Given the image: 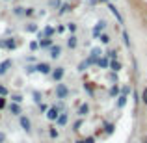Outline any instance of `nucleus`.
<instances>
[{"label":"nucleus","instance_id":"a19ab883","mask_svg":"<svg viewBox=\"0 0 147 143\" xmlns=\"http://www.w3.org/2000/svg\"><path fill=\"white\" fill-rule=\"evenodd\" d=\"M76 143H86V141H84V140H78V141H76Z\"/></svg>","mask_w":147,"mask_h":143},{"label":"nucleus","instance_id":"412c9836","mask_svg":"<svg viewBox=\"0 0 147 143\" xmlns=\"http://www.w3.org/2000/svg\"><path fill=\"white\" fill-rule=\"evenodd\" d=\"M7 67H11V61L7 60V61H4L2 65H0V75H4V73L7 71Z\"/></svg>","mask_w":147,"mask_h":143},{"label":"nucleus","instance_id":"423d86ee","mask_svg":"<svg viewBox=\"0 0 147 143\" xmlns=\"http://www.w3.org/2000/svg\"><path fill=\"white\" fill-rule=\"evenodd\" d=\"M67 121H69V111L65 110V111H61L60 117L56 119V125H58V126H65V125H67Z\"/></svg>","mask_w":147,"mask_h":143},{"label":"nucleus","instance_id":"a878e982","mask_svg":"<svg viewBox=\"0 0 147 143\" xmlns=\"http://www.w3.org/2000/svg\"><path fill=\"white\" fill-rule=\"evenodd\" d=\"M115 95H119V87L114 84V86L110 87V97H115Z\"/></svg>","mask_w":147,"mask_h":143},{"label":"nucleus","instance_id":"39448f33","mask_svg":"<svg viewBox=\"0 0 147 143\" xmlns=\"http://www.w3.org/2000/svg\"><path fill=\"white\" fill-rule=\"evenodd\" d=\"M7 110H9L11 115H15V117L22 115V108H21V104H17V102H11L9 106H7Z\"/></svg>","mask_w":147,"mask_h":143},{"label":"nucleus","instance_id":"7c9ffc66","mask_svg":"<svg viewBox=\"0 0 147 143\" xmlns=\"http://www.w3.org/2000/svg\"><path fill=\"white\" fill-rule=\"evenodd\" d=\"M34 13H36V9H34V7H26V9H24V15H26V17H32Z\"/></svg>","mask_w":147,"mask_h":143},{"label":"nucleus","instance_id":"a211bd4d","mask_svg":"<svg viewBox=\"0 0 147 143\" xmlns=\"http://www.w3.org/2000/svg\"><path fill=\"white\" fill-rule=\"evenodd\" d=\"M49 136L52 138V140H56V138L60 136V132H58V128H54V126H50V128H49Z\"/></svg>","mask_w":147,"mask_h":143},{"label":"nucleus","instance_id":"b1692460","mask_svg":"<svg viewBox=\"0 0 147 143\" xmlns=\"http://www.w3.org/2000/svg\"><path fill=\"white\" fill-rule=\"evenodd\" d=\"M97 65H99V67H110V61H108L106 58H102V60L97 61Z\"/></svg>","mask_w":147,"mask_h":143},{"label":"nucleus","instance_id":"37998d69","mask_svg":"<svg viewBox=\"0 0 147 143\" xmlns=\"http://www.w3.org/2000/svg\"><path fill=\"white\" fill-rule=\"evenodd\" d=\"M134 143H136V141H134Z\"/></svg>","mask_w":147,"mask_h":143},{"label":"nucleus","instance_id":"ea45409f","mask_svg":"<svg viewBox=\"0 0 147 143\" xmlns=\"http://www.w3.org/2000/svg\"><path fill=\"white\" fill-rule=\"evenodd\" d=\"M140 143H147V136H145V134H144V136L140 138Z\"/></svg>","mask_w":147,"mask_h":143},{"label":"nucleus","instance_id":"4c0bfd02","mask_svg":"<svg viewBox=\"0 0 147 143\" xmlns=\"http://www.w3.org/2000/svg\"><path fill=\"white\" fill-rule=\"evenodd\" d=\"M56 32H58V34H63V32H65V26H58Z\"/></svg>","mask_w":147,"mask_h":143},{"label":"nucleus","instance_id":"4be33fe9","mask_svg":"<svg viewBox=\"0 0 147 143\" xmlns=\"http://www.w3.org/2000/svg\"><path fill=\"white\" fill-rule=\"evenodd\" d=\"M142 104H144V106H147V86L142 89Z\"/></svg>","mask_w":147,"mask_h":143},{"label":"nucleus","instance_id":"2f4dec72","mask_svg":"<svg viewBox=\"0 0 147 143\" xmlns=\"http://www.w3.org/2000/svg\"><path fill=\"white\" fill-rule=\"evenodd\" d=\"M108 78H110L112 82H117V73H114V71H112L110 75H108Z\"/></svg>","mask_w":147,"mask_h":143},{"label":"nucleus","instance_id":"c9c22d12","mask_svg":"<svg viewBox=\"0 0 147 143\" xmlns=\"http://www.w3.org/2000/svg\"><path fill=\"white\" fill-rule=\"evenodd\" d=\"M37 47H39V43H36V41H32V43H30V48H32V50H36Z\"/></svg>","mask_w":147,"mask_h":143},{"label":"nucleus","instance_id":"2eb2a0df","mask_svg":"<svg viewBox=\"0 0 147 143\" xmlns=\"http://www.w3.org/2000/svg\"><path fill=\"white\" fill-rule=\"evenodd\" d=\"M115 130V125L114 123H104V134H112Z\"/></svg>","mask_w":147,"mask_h":143},{"label":"nucleus","instance_id":"9d476101","mask_svg":"<svg viewBox=\"0 0 147 143\" xmlns=\"http://www.w3.org/2000/svg\"><path fill=\"white\" fill-rule=\"evenodd\" d=\"M60 56H61V47H58V45H56V47L50 48V58H52V60H58Z\"/></svg>","mask_w":147,"mask_h":143},{"label":"nucleus","instance_id":"4468645a","mask_svg":"<svg viewBox=\"0 0 147 143\" xmlns=\"http://www.w3.org/2000/svg\"><path fill=\"white\" fill-rule=\"evenodd\" d=\"M121 67H123V65H121V61H117V60H112V61H110V69H112L114 73L121 71Z\"/></svg>","mask_w":147,"mask_h":143},{"label":"nucleus","instance_id":"bb28decb","mask_svg":"<svg viewBox=\"0 0 147 143\" xmlns=\"http://www.w3.org/2000/svg\"><path fill=\"white\" fill-rule=\"evenodd\" d=\"M82 123H84V121H82V117H80L78 121H76L75 125H73V130H75V132H78V130H80V126H82Z\"/></svg>","mask_w":147,"mask_h":143},{"label":"nucleus","instance_id":"20e7f679","mask_svg":"<svg viewBox=\"0 0 147 143\" xmlns=\"http://www.w3.org/2000/svg\"><path fill=\"white\" fill-rule=\"evenodd\" d=\"M90 111H91L90 104H88V102H84V104H80V106H78V110H76V115L84 119V117H88V115H90Z\"/></svg>","mask_w":147,"mask_h":143},{"label":"nucleus","instance_id":"c756f323","mask_svg":"<svg viewBox=\"0 0 147 143\" xmlns=\"http://www.w3.org/2000/svg\"><path fill=\"white\" fill-rule=\"evenodd\" d=\"M4 108H7V100L6 97H0V110H4Z\"/></svg>","mask_w":147,"mask_h":143},{"label":"nucleus","instance_id":"e433bc0d","mask_svg":"<svg viewBox=\"0 0 147 143\" xmlns=\"http://www.w3.org/2000/svg\"><path fill=\"white\" fill-rule=\"evenodd\" d=\"M84 141H86V143H95V138H93V136H90V138H86Z\"/></svg>","mask_w":147,"mask_h":143},{"label":"nucleus","instance_id":"f3484780","mask_svg":"<svg viewBox=\"0 0 147 143\" xmlns=\"http://www.w3.org/2000/svg\"><path fill=\"white\" fill-rule=\"evenodd\" d=\"M24 9H26V7H22V6H15L13 7V15L21 17V15H24Z\"/></svg>","mask_w":147,"mask_h":143},{"label":"nucleus","instance_id":"0eeeda50","mask_svg":"<svg viewBox=\"0 0 147 143\" xmlns=\"http://www.w3.org/2000/svg\"><path fill=\"white\" fill-rule=\"evenodd\" d=\"M63 75H65V69L63 67H56L52 71V78H54V82H60L61 78H63Z\"/></svg>","mask_w":147,"mask_h":143},{"label":"nucleus","instance_id":"f257e3e1","mask_svg":"<svg viewBox=\"0 0 147 143\" xmlns=\"http://www.w3.org/2000/svg\"><path fill=\"white\" fill-rule=\"evenodd\" d=\"M56 97L60 100H65L69 97V87L65 86V84H61V82H58L56 84Z\"/></svg>","mask_w":147,"mask_h":143},{"label":"nucleus","instance_id":"ddd939ff","mask_svg":"<svg viewBox=\"0 0 147 143\" xmlns=\"http://www.w3.org/2000/svg\"><path fill=\"white\" fill-rule=\"evenodd\" d=\"M2 47H6V48H15L17 47V39L15 37H11V39H7V41H4V43H0Z\"/></svg>","mask_w":147,"mask_h":143},{"label":"nucleus","instance_id":"393cba45","mask_svg":"<svg viewBox=\"0 0 147 143\" xmlns=\"http://www.w3.org/2000/svg\"><path fill=\"white\" fill-rule=\"evenodd\" d=\"M26 32H37V24L36 22H30V24L26 26Z\"/></svg>","mask_w":147,"mask_h":143},{"label":"nucleus","instance_id":"aec40b11","mask_svg":"<svg viewBox=\"0 0 147 143\" xmlns=\"http://www.w3.org/2000/svg\"><path fill=\"white\" fill-rule=\"evenodd\" d=\"M108 58H110V60H117L119 58V52H117V48L115 50H108V54H106Z\"/></svg>","mask_w":147,"mask_h":143},{"label":"nucleus","instance_id":"c85d7f7f","mask_svg":"<svg viewBox=\"0 0 147 143\" xmlns=\"http://www.w3.org/2000/svg\"><path fill=\"white\" fill-rule=\"evenodd\" d=\"M104 28H106V22H104V21H100L99 24H97V30H95V34H99L100 30H104Z\"/></svg>","mask_w":147,"mask_h":143},{"label":"nucleus","instance_id":"9b49d317","mask_svg":"<svg viewBox=\"0 0 147 143\" xmlns=\"http://www.w3.org/2000/svg\"><path fill=\"white\" fill-rule=\"evenodd\" d=\"M39 47H41V48L52 47V39H50V37H41V39H39Z\"/></svg>","mask_w":147,"mask_h":143},{"label":"nucleus","instance_id":"7ed1b4c3","mask_svg":"<svg viewBox=\"0 0 147 143\" xmlns=\"http://www.w3.org/2000/svg\"><path fill=\"white\" fill-rule=\"evenodd\" d=\"M60 113H61V110L56 106V104H54V106H50L49 110H47V113H45V115H47L49 121H54V123H56V119L60 117Z\"/></svg>","mask_w":147,"mask_h":143},{"label":"nucleus","instance_id":"f704fd0d","mask_svg":"<svg viewBox=\"0 0 147 143\" xmlns=\"http://www.w3.org/2000/svg\"><path fill=\"white\" fill-rule=\"evenodd\" d=\"M39 110H41V111H45V113H47L49 106H47V104H41V102H39Z\"/></svg>","mask_w":147,"mask_h":143},{"label":"nucleus","instance_id":"72a5a7b5","mask_svg":"<svg viewBox=\"0 0 147 143\" xmlns=\"http://www.w3.org/2000/svg\"><path fill=\"white\" fill-rule=\"evenodd\" d=\"M123 39H125V45L129 47V45H130V39H129V34H127V32H123Z\"/></svg>","mask_w":147,"mask_h":143},{"label":"nucleus","instance_id":"1a4fd4ad","mask_svg":"<svg viewBox=\"0 0 147 143\" xmlns=\"http://www.w3.org/2000/svg\"><path fill=\"white\" fill-rule=\"evenodd\" d=\"M36 71H39L41 75H50V65L49 63H39L36 67Z\"/></svg>","mask_w":147,"mask_h":143},{"label":"nucleus","instance_id":"58836bf2","mask_svg":"<svg viewBox=\"0 0 147 143\" xmlns=\"http://www.w3.org/2000/svg\"><path fill=\"white\" fill-rule=\"evenodd\" d=\"M4 141H6V134L0 132V143H4Z\"/></svg>","mask_w":147,"mask_h":143},{"label":"nucleus","instance_id":"f03ea898","mask_svg":"<svg viewBox=\"0 0 147 143\" xmlns=\"http://www.w3.org/2000/svg\"><path fill=\"white\" fill-rule=\"evenodd\" d=\"M19 125H21V128L24 130V132H28V134L32 132V121H30L28 115H24V113L19 115Z\"/></svg>","mask_w":147,"mask_h":143},{"label":"nucleus","instance_id":"cd10ccee","mask_svg":"<svg viewBox=\"0 0 147 143\" xmlns=\"http://www.w3.org/2000/svg\"><path fill=\"white\" fill-rule=\"evenodd\" d=\"M7 95H9V91H7V87L0 84V97H7Z\"/></svg>","mask_w":147,"mask_h":143},{"label":"nucleus","instance_id":"6e6552de","mask_svg":"<svg viewBox=\"0 0 147 143\" xmlns=\"http://www.w3.org/2000/svg\"><path fill=\"white\" fill-rule=\"evenodd\" d=\"M67 47L71 48V50H75L76 47H78V37L73 34V36H69V39H67Z\"/></svg>","mask_w":147,"mask_h":143},{"label":"nucleus","instance_id":"5701e85b","mask_svg":"<svg viewBox=\"0 0 147 143\" xmlns=\"http://www.w3.org/2000/svg\"><path fill=\"white\" fill-rule=\"evenodd\" d=\"M110 36H108V34H100V43H104V45H108L110 43Z\"/></svg>","mask_w":147,"mask_h":143},{"label":"nucleus","instance_id":"473e14b6","mask_svg":"<svg viewBox=\"0 0 147 143\" xmlns=\"http://www.w3.org/2000/svg\"><path fill=\"white\" fill-rule=\"evenodd\" d=\"M67 28H69V32H73V34L76 32V24H75V22H69V24H67Z\"/></svg>","mask_w":147,"mask_h":143},{"label":"nucleus","instance_id":"79ce46f5","mask_svg":"<svg viewBox=\"0 0 147 143\" xmlns=\"http://www.w3.org/2000/svg\"><path fill=\"white\" fill-rule=\"evenodd\" d=\"M100 2H106V0H100Z\"/></svg>","mask_w":147,"mask_h":143},{"label":"nucleus","instance_id":"dca6fc26","mask_svg":"<svg viewBox=\"0 0 147 143\" xmlns=\"http://www.w3.org/2000/svg\"><path fill=\"white\" fill-rule=\"evenodd\" d=\"M9 99H11V102H17V104H21V102H22V95H21V93H13V95H9Z\"/></svg>","mask_w":147,"mask_h":143},{"label":"nucleus","instance_id":"f8f14e48","mask_svg":"<svg viewBox=\"0 0 147 143\" xmlns=\"http://www.w3.org/2000/svg\"><path fill=\"white\" fill-rule=\"evenodd\" d=\"M108 9H110L112 13L115 15V19H117V21H119V22H121V24H123V17H121V13H119V11L115 9V6H114V4H108Z\"/></svg>","mask_w":147,"mask_h":143},{"label":"nucleus","instance_id":"6ab92c4d","mask_svg":"<svg viewBox=\"0 0 147 143\" xmlns=\"http://www.w3.org/2000/svg\"><path fill=\"white\" fill-rule=\"evenodd\" d=\"M117 108H123V106H125V104H127V95H119L117 97Z\"/></svg>","mask_w":147,"mask_h":143}]
</instances>
